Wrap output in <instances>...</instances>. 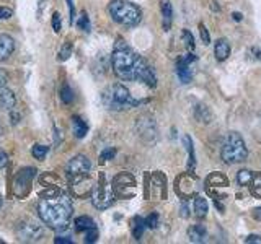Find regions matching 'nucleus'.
Wrapping results in <instances>:
<instances>
[{
    "label": "nucleus",
    "instance_id": "obj_23",
    "mask_svg": "<svg viewBox=\"0 0 261 244\" xmlns=\"http://www.w3.org/2000/svg\"><path fill=\"white\" fill-rule=\"evenodd\" d=\"M184 145H186L188 155H189V161H188V171H194L196 168V156H194V148H193V140H191L189 135H184L183 138Z\"/></svg>",
    "mask_w": 261,
    "mask_h": 244
},
{
    "label": "nucleus",
    "instance_id": "obj_6",
    "mask_svg": "<svg viewBox=\"0 0 261 244\" xmlns=\"http://www.w3.org/2000/svg\"><path fill=\"white\" fill-rule=\"evenodd\" d=\"M92 202H93V207L98 208V210H106L113 205L114 202V189H113V184L106 183V178L105 174L100 176V183L97 187H93L92 191Z\"/></svg>",
    "mask_w": 261,
    "mask_h": 244
},
{
    "label": "nucleus",
    "instance_id": "obj_12",
    "mask_svg": "<svg viewBox=\"0 0 261 244\" xmlns=\"http://www.w3.org/2000/svg\"><path fill=\"white\" fill-rule=\"evenodd\" d=\"M198 57L194 54H186L183 55V57L178 59L176 62V73L180 76L181 83H189L191 78H193V73H191V68H189V64L191 62H194Z\"/></svg>",
    "mask_w": 261,
    "mask_h": 244
},
{
    "label": "nucleus",
    "instance_id": "obj_24",
    "mask_svg": "<svg viewBox=\"0 0 261 244\" xmlns=\"http://www.w3.org/2000/svg\"><path fill=\"white\" fill-rule=\"evenodd\" d=\"M74 225H75V229H77V231H87V229L97 226V225H95V221H93L90 217H87V215H84V217H77V218H75Z\"/></svg>",
    "mask_w": 261,
    "mask_h": 244
},
{
    "label": "nucleus",
    "instance_id": "obj_37",
    "mask_svg": "<svg viewBox=\"0 0 261 244\" xmlns=\"http://www.w3.org/2000/svg\"><path fill=\"white\" fill-rule=\"evenodd\" d=\"M199 33H201L203 43H204V44H209V43H211V36H209V33H208V30H206V26H204L203 23L199 25Z\"/></svg>",
    "mask_w": 261,
    "mask_h": 244
},
{
    "label": "nucleus",
    "instance_id": "obj_1",
    "mask_svg": "<svg viewBox=\"0 0 261 244\" xmlns=\"http://www.w3.org/2000/svg\"><path fill=\"white\" fill-rule=\"evenodd\" d=\"M111 65L114 73L121 80H127V82L139 80L150 88L157 87V76L152 70V67L139 54L130 51L126 46H118L114 49V52L111 55Z\"/></svg>",
    "mask_w": 261,
    "mask_h": 244
},
{
    "label": "nucleus",
    "instance_id": "obj_41",
    "mask_svg": "<svg viewBox=\"0 0 261 244\" xmlns=\"http://www.w3.org/2000/svg\"><path fill=\"white\" fill-rule=\"evenodd\" d=\"M54 242L56 244H72L74 241L71 238H67V236H57V238L54 239Z\"/></svg>",
    "mask_w": 261,
    "mask_h": 244
},
{
    "label": "nucleus",
    "instance_id": "obj_44",
    "mask_svg": "<svg viewBox=\"0 0 261 244\" xmlns=\"http://www.w3.org/2000/svg\"><path fill=\"white\" fill-rule=\"evenodd\" d=\"M251 217L261 221V207H256V208H253V212H251Z\"/></svg>",
    "mask_w": 261,
    "mask_h": 244
},
{
    "label": "nucleus",
    "instance_id": "obj_43",
    "mask_svg": "<svg viewBox=\"0 0 261 244\" xmlns=\"http://www.w3.org/2000/svg\"><path fill=\"white\" fill-rule=\"evenodd\" d=\"M7 82H9V76H7V73L0 68V88L7 85Z\"/></svg>",
    "mask_w": 261,
    "mask_h": 244
},
{
    "label": "nucleus",
    "instance_id": "obj_14",
    "mask_svg": "<svg viewBox=\"0 0 261 244\" xmlns=\"http://www.w3.org/2000/svg\"><path fill=\"white\" fill-rule=\"evenodd\" d=\"M15 51V41L9 34H0V62L7 60Z\"/></svg>",
    "mask_w": 261,
    "mask_h": 244
},
{
    "label": "nucleus",
    "instance_id": "obj_47",
    "mask_svg": "<svg viewBox=\"0 0 261 244\" xmlns=\"http://www.w3.org/2000/svg\"><path fill=\"white\" fill-rule=\"evenodd\" d=\"M181 217H184V218L188 217V207H186V205L181 207Z\"/></svg>",
    "mask_w": 261,
    "mask_h": 244
},
{
    "label": "nucleus",
    "instance_id": "obj_21",
    "mask_svg": "<svg viewBox=\"0 0 261 244\" xmlns=\"http://www.w3.org/2000/svg\"><path fill=\"white\" fill-rule=\"evenodd\" d=\"M72 129H74V135L77 138H84L87 135V130H88V125L85 121H82L79 116H74L72 117Z\"/></svg>",
    "mask_w": 261,
    "mask_h": 244
},
{
    "label": "nucleus",
    "instance_id": "obj_50",
    "mask_svg": "<svg viewBox=\"0 0 261 244\" xmlns=\"http://www.w3.org/2000/svg\"><path fill=\"white\" fill-rule=\"evenodd\" d=\"M0 207H2V199H0Z\"/></svg>",
    "mask_w": 261,
    "mask_h": 244
},
{
    "label": "nucleus",
    "instance_id": "obj_30",
    "mask_svg": "<svg viewBox=\"0 0 261 244\" xmlns=\"http://www.w3.org/2000/svg\"><path fill=\"white\" fill-rule=\"evenodd\" d=\"M77 26L80 28L82 31H90V20H88V15L85 12H82L80 13V17H79V22H77Z\"/></svg>",
    "mask_w": 261,
    "mask_h": 244
},
{
    "label": "nucleus",
    "instance_id": "obj_39",
    "mask_svg": "<svg viewBox=\"0 0 261 244\" xmlns=\"http://www.w3.org/2000/svg\"><path fill=\"white\" fill-rule=\"evenodd\" d=\"M7 165H9V155L4 150H0V170L5 168Z\"/></svg>",
    "mask_w": 261,
    "mask_h": 244
},
{
    "label": "nucleus",
    "instance_id": "obj_46",
    "mask_svg": "<svg viewBox=\"0 0 261 244\" xmlns=\"http://www.w3.org/2000/svg\"><path fill=\"white\" fill-rule=\"evenodd\" d=\"M232 18H233V22H242V13H240V12L232 13Z\"/></svg>",
    "mask_w": 261,
    "mask_h": 244
},
{
    "label": "nucleus",
    "instance_id": "obj_25",
    "mask_svg": "<svg viewBox=\"0 0 261 244\" xmlns=\"http://www.w3.org/2000/svg\"><path fill=\"white\" fill-rule=\"evenodd\" d=\"M253 171H248V170H242V171H238V174H237V183L240 184V186H243V187H246V186H250L251 184V181H253Z\"/></svg>",
    "mask_w": 261,
    "mask_h": 244
},
{
    "label": "nucleus",
    "instance_id": "obj_5",
    "mask_svg": "<svg viewBox=\"0 0 261 244\" xmlns=\"http://www.w3.org/2000/svg\"><path fill=\"white\" fill-rule=\"evenodd\" d=\"M103 100H105V104L109 109H114V111H124V109H130L139 104V101H136L133 96H130L129 90L118 83L105 92L103 95Z\"/></svg>",
    "mask_w": 261,
    "mask_h": 244
},
{
    "label": "nucleus",
    "instance_id": "obj_26",
    "mask_svg": "<svg viewBox=\"0 0 261 244\" xmlns=\"http://www.w3.org/2000/svg\"><path fill=\"white\" fill-rule=\"evenodd\" d=\"M144 228H146V221H144L141 217H136L133 221V234L136 239H139L142 233H144Z\"/></svg>",
    "mask_w": 261,
    "mask_h": 244
},
{
    "label": "nucleus",
    "instance_id": "obj_40",
    "mask_svg": "<svg viewBox=\"0 0 261 244\" xmlns=\"http://www.w3.org/2000/svg\"><path fill=\"white\" fill-rule=\"evenodd\" d=\"M246 244H261V236L258 234H250L248 238L245 239Z\"/></svg>",
    "mask_w": 261,
    "mask_h": 244
},
{
    "label": "nucleus",
    "instance_id": "obj_45",
    "mask_svg": "<svg viewBox=\"0 0 261 244\" xmlns=\"http://www.w3.org/2000/svg\"><path fill=\"white\" fill-rule=\"evenodd\" d=\"M250 52H255V57L261 60V47H253Z\"/></svg>",
    "mask_w": 261,
    "mask_h": 244
},
{
    "label": "nucleus",
    "instance_id": "obj_10",
    "mask_svg": "<svg viewBox=\"0 0 261 244\" xmlns=\"http://www.w3.org/2000/svg\"><path fill=\"white\" fill-rule=\"evenodd\" d=\"M196 184H198V179L193 176V174H191V171L188 174H181V176L176 179V192L184 199L194 197L196 195Z\"/></svg>",
    "mask_w": 261,
    "mask_h": 244
},
{
    "label": "nucleus",
    "instance_id": "obj_29",
    "mask_svg": "<svg viewBox=\"0 0 261 244\" xmlns=\"http://www.w3.org/2000/svg\"><path fill=\"white\" fill-rule=\"evenodd\" d=\"M72 43H66L62 47H60V51H59V54H57V60H60V62H64V60H67L69 57H71L72 55Z\"/></svg>",
    "mask_w": 261,
    "mask_h": 244
},
{
    "label": "nucleus",
    "instance_id": "obj_28",
    "mask_svg": "<svg viewBox=\"0 0 261 244\" xmlns=\"http://www.w3.org/2000/svg\"><path fill=\"white\" fill-rule=\"evenodd\" d=\"M60 101L66 104H71L74 101V92L69 85H62V88H60Z\"/></svg>",
    "mask_w": 261,
    "mask_h": 244
},
{
    "label": "nucleus",
    "instance_id": "obj_32",
    "mask_svg": "<svg viewBox=\"0 0 261 244\" xmlns=\"http://www.w3.org/2000/svg\"><path fill=\"white\" fill-rule=\"evenodd\" d=\"M183 43H184V46L189 49V51H193V49H194V38H193V34H191L188 30L183 31Z\"/></svg>",
    "mask_w": 261,
    "mask_h": 244
},
{
    "label": "nucleus",
    "instance_id": "obj_38",
    "mask_svg": "<svg viewBox=\"0 0 261 244\" xmlns=\"http://www.w3.org/2000/svg\"><path fill=\"white\" fill-rule=\"evenodd\" d=\"M13 15L12 9H7V7H0V20H9Z\"/></svg>",
    "mask_w": 261,
    "mask_h": 244
},
{
    "label": "nucleus",
    "instance_id": "obj_42",
    "mask_svg": "<svg viewBox=\"0 0 261 244\" xmlns=\"http://www.w3.org/2000/svg\"><path fill=\"white\" fill-rule=\"evenodd\" d=\"M69 10H71V23L74 25V18H75V7H74V0H67Z\"/></svg>",
    "mask_w": 261,
    "mask_h": 244
},
{
    "label": "nucleus",
    "instance_id": "obj_20",
    "mask_svg": "<svg viewBox=\"0 0 261 244\" xmlns=\"http://www.w3.org/2000/svg\"><path fill=\"white\" fill-rule=\"evenodd\" d=\"M162 15H163V30L168 31L171 26V18H173V9H171V4L168 0H162Z\"/></svg>",
    "mask_w": 261,
    "mask_h": 244
},
{
    "label": "nucleus",
    "instance_id": "obj_49",
    "mask_svg": "<svg viewBox=\"0 0 261 244\" xmlns=\"http://www.w3.org/2000/svg\"><path fill=\"white\" fill-rule=\"evenodd\" d=\"M2 134H4V129H2V125H0V137H2Z\"/></svg>",
    "mask_w": 261,
    "mask_h": 244
},
{
    "label": "nucleus",
    "instance_id": "obj_18",
    "mask_svg": "<svg viewBox=\"0 0 261 244\" xmlns=\"http://www.w3.org/2000/svg\"><path fill=\"white\" fill-rule=\"evenodd\" d=\"M188 238L191 242H204L208 238V229L204 225H193L188 229Z\"/></svg>",
    "mask_w": 261,
    "mask_h": 244
},
{
    "label": "nucleus",
    "instance_id": "obj_35",
    "mask_svg": "<svg viewBox=\"0 0 261 244\" xmlns=\"http://www.w3.org/2000/svg\"><path fill=\"white\" fill-rule=\"evenodd\" d=\"M116 155V150L114 148H108L105 151H101V155H100V161H108V159H113Z\"/></svg>",
    "mask_w": 261,
    "mask_h": 244
},
{
    "label": "nucleus",
    "instance_id": "obj_16",
    "mask_svg": "<svg viewBox=\"0 0 261 244\" xmlns=\"http://www.w3.org/2000/svg\"><path fill=\"white\" fill-rule=\"evenodd\" d=\"M17 103V98L13 95L12 90L9 88H0V108L2 109H7V111H12L13 106H15Z\"/></svg>",
    "mask_w": 261,
    "mask_h": 244
},
{
    "label": "nucleus",
    "instance_id": "obj_48",
    "mask_svg": "<svg viewBox=\"0 0 261 244\" xmlns=\"http://www.w3.org/2000/svg\"><path fill=\"white\" fill-rule=\"evenodd\" d=\"M18 122V114L12 113V124H17Z\"/></svg>",
    "mask_w": 261,
    "mask_h": 244
},
{
    "label": "nucleus",
    "instance_id": "obj_36",
    "mask_svg": "<svg viewBox=\"0 0 261 244\" xmlns=\"http://www.w3.org/2000/svg\"><path fill=\"white\" fill-rule=\"evenodd\" d=\"M52 28H54V31L59 33L60 31V28H62V22H60V15L56 12L52 15Z\"/></svg>",
    "mask_w": 261,
    "mask_h": 244
},
{
    "label": "nucleus",
    "instance_id": "obj_19",
    "mask_svg": "<svg viewBox=\"0 0 261 244\" xmlns=\"http://www.w3.org/2000/svg\"><path fill=\"white\" fill-rule=\"evenodd\" d=\"M214 54L217 60H227L230 55V44L227 43V39H219L214 47Z\"/></svg>",
    "mask_w": 261,
    "mask_h": 244
},
{
    "label": "nucleus",
    "instance_id": "obj_15",
    "mask_svg": "<svg viewBox=\"0 0 261 244\" xmlns=\"http://www.w3.org/2000/svg\"><path fill=\"white\" fill-rule=\"evenodd\" d=\"M206 189L211 191V189H221V187H227L229 186V179L225 174L222 173H212L206 179Z\"/></svg>",
    "mask_w": 261,
    "mask_h": 244
},
{
    "label": "nucleus",
    "instance_id": "obj_33",
    "mask_svg": "<svg viewBox=\"0 0 261 244\" xmlns=\"http://www.w3.org/2000/svg\"><path fill=\"white\" fill-rule=\"evenodd\" d=\"M144 221H146V226L147 228L155 229L157 226H159V215H157V213H150Z\"/></svg>",
    "mask_w": 261,
    "mask_h": 244
},
{
    "label": "nucleus",
    "instance_id": "obj_9",
    "mask_svg": "<svg viewBox=\"0 0 261 244\" xmlns=\"http://www.w3.org/2000/svg\"><path fill=\"white\" fill-rule=\"evenodd\" d=\"M72 183H71V189L74 192L75 197H87L88 194H92L95 183L90 176L87 174H77V176H72Z\"/></svg>",
    "mask_w": 261,
    "mask_h": 244
},
{
    "label": "nucleus",
    "instance_id": "obj_7",
    "mask_svg": "<svg viewBox=\"0 0 261 244\" xmlns=\"http://www.w3.org/2000/svg\"><path fill=\"white\" fill-rule=\"evenodd\" d=\"M17 236L20 241H26V242L38 241L43 236V226L31 218L22 220L17 225Z\"/></svg>",
    "mask_w": 261,
    "mask_h": 244
},
{
    "label": "nucleus",
    "instance_id": "obj_22",
    "mask_svg": "<svg viewBox=\"0 0 261 244\" xmlns=\"http://www.w3.org/2000/svg\"><path fill=\"white\" fill-rule=\"evenodd\" d=\"M208 210H209L208 200L198 195V197L194 199V215L198 218H204L206 215H208Z\"/></svg>",
    "mask_w": 261,
    "mask_h": 244
},
{
    "label": "nucleus",
    "instance_id": "obj_3",
    "mask_svg": "<svg viewBox=\"0 0 261 244\" xmlns=\"http://www.w3.org/2000/svg\"><path fill=\"white\" fill-rule=\"evenodd\" d=\"M108 13L116 23L124 26H136L142 18L139 7L126 0H111L108 5Z\"/></svg>",
    "mask_w": 261,
    "mask_h": 244
},
{
    "label": "nucleus",
    "instance_id": "obj_13",
    "mask_svg": "<svg viewBox=\"0 0 261 244\" xmlns=\"http://www.w3.org/2000/svg\"><path fill=\"white\" fill-rule=\"evenodd\" d=\"M134 186H136V181L129 173H119L118 176L113 179V189L119 195H122V197H124V189L134 191Z\"/></svg>",
    "mask_w": 261,
    "mask_h": 244
},
{
    "label": "nucleus",
    "instance_id": "obj_34",
    "mask_svg": "<svg viewBox=\"0 0 261 244\" xmlns=\"http://www.w3.org/2000/svg\"><path fill=\"white\" fill-rule=\"evenodd\" d=\"M84 233H85V242H95V241H97V238H98V229H97V226L87 229V231H84Z\"/></svg>",
    "mask_w": 261,
    "mask_h": 244
},
{
    "label": "nucleus",
    "instance_id": "obj_2",
    "mask_svg": "<svg viewBox=\"0 0 261 244\" xmlns=\"http://www.w3.org/2000/svg\"><path fill=\"white\" fill-rule=\"evenodd\" d=\"M39 218L52 229H66L74 213L71 197L62 191H52L43 195L38 205Z\"/></svg>",
    "mask_w": 261,
    "mask_h": 244
},
{
    "label": "nucleus",
    "instance_id": "obj_31",
    "mask_svg": "<svg viewBox=\"0 0 261 244\" xmlns=\"http://www.w3.org/2000/svg\"><path fill=\"white\" fill-rule=\"evenodd\" d=\"M31 153H33V156L36 158V159H44L46 153H47V146H44V145H34Z\"/></svg>",
    "mask_w": 261,
    "mask_h": 244
},
{
    "label": "nucleus",
    "instance_id": "obj_8",
    "mask_svg": "<svg viewBox=\"0 0 261 244\" xmlns=\"http://www.w3.org/2000/svg\"><path fill=\"white\" fill-rule=\"evenodd\" d=\"M34 174H36V170L33 168H23L18 171L15 179H13V194L17 197H25L30 192Z\"/></svg>",
    "mask_w": 261,
    "mask_h": 244
},
{
    "label": "nucleus",
    "instance_id": "obj_11",
    "mask_svg": "<svg viewBox=\"0 0 261 244\" xmlns=\"http://www.w3.org/2000/svg\"><path fill=\"white\" fill-rule=\"evenodd\" d=\"M92 170V163L85 155L74 156L67 165V173L71 176H77V174H88Z\"/></svg>",
    "mask_w": 261,
    "mask_h": 244
},
{
    "label": "nucleus",
    "instance_id": "obj_17",
    "mask_svg": "<svg viewBox=\"0 0 261 244\" xmlns=\"http://www.w3.org/2000/svg\"><path fill=\"white\" fill-rule=\"evenodd\" d=\"M194 117H196V121H199L201 124H211L212 119H214V114H212V111L206 106V104H196Z\"/></svg>",
    "mask_w": 261,
    "mask_h": 244
},
{
    "label": "nucleus",
    "instance_id": "obj_4",
    "mask_svg": "<svg viewBox=\"0 0 261 244\" xmlns=\"http://www.w3.org/2000/svg\"><path fill=\"white\" fill-rule=\"evenodd\" d=\"M221 156L225 165H235L245 161L246 156H248V150H246L242 135L237 134V132H230L224 140Z\"/></svg>",
    "mask_w": 261,
    "mask_h": 244
},
{
    "label": "nucleus",
    "instance_id": "obj_27",
    "mask_svg": "<svg viewBox=\"0 0 261 244\" xmlns=\"http://www.w3.org/2000/svg\"><path fill=\"white\" fill-rule=\"evenodd\" d=\"M251 194L255 197L261 199V174H253V181H251Z\"/></svg>",
    "mask_w": 261,
    "mask_h": 244
}]
</instances>
